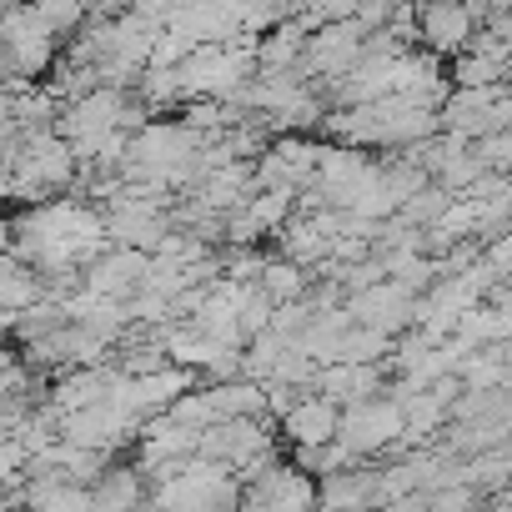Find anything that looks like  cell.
<instances>
[{
    "label": "cell",
    "instance_id": "8992f818",
    "mask_svg": "<svg viewBox=\"0 0 512 512\" xmlns=\"http://www.w3.org/2000/svg\"><path fill=\"white\" fill-rule=\"evenodd\" d=\"M347 312H352L357 327H372V332L402 337V332H412V322H417V297H412L407 287H397V282L382 277L377 287L347 297Z\"/></svg>",
    "mask_w": 512,
    "mask_h": 512
},
{
    "label": "cell",
    "instance_id": "8fae6325",
    "mask_svg": "<svg viewBox=\"0 0 512 512\" xmlns=\"http://www.w3.org/2000/svg\"><path fill=\"white\" fill-rule=\"evenodd\" d=\"M136 91H141V106H146V111H166V106H181V101H186L176 66H146L141 81H136Z\"/></svg>",
    "mask_w": 512,
    "mask_h": 512
},
{
    "label": "cell",
    "instance_id": "30bf717a",
    "mask_svg": "<svg viewBox=\"0 0 512 512\" xmlns=\"http://www.w3.org/2000/svg\"><path fill=\"white\" fill-rule=\"evenodd\" d=\"M41 26L56 36V41H76L86 26H91V6L86 0H31Z\"/></svg>",
    "mask_w": 512,
    "mask_h": 512
},
{
    "label": "cell",
    "instance_id": "ba28073f",
    "mask_svg": "<svg viewBox=\"0 0 512 512\" xmlns=\"http://www.w3.org/2000/svg\"><path fill=\"white\" fill-rule=\"evenodd\" d=\"M256 287H262L277 307L307 302L312 297V272L302 262H292V256H267V267H262V277H256Z\"/></svg>",
    "mask_w": 512,
    "mask_h": 512
},
{
    "label": "cell",
    "instance_id": "277c9868",
    "mask_svg": "<svg viewBox=\"0 0 512 512\" xmlns=\"http://www.w3.org/2000/svg\"><path fill=\"white\" fill-rule=\"evenodd\" d=\"M477 36L467 0H417V46L432 56H462Z\"/></svg>",
    "mask_w": 512,
    "mask_h": 512
},
{
    "label": "cell",
    "instance_id": "5b68a950",
    "mask_svg": "<svg viewBox=\"0 0 512 512\" xmlns=\"http://www.w3.org/2000/svg\"><path fill=\"white\" fill-rule=\"evenodd\" d=\"M282 432H287V442H292L297 452H322V447H332L337 432H342V407H337L327 392L307 387V392H297V402L282 412Z\"/></svg>",
    "mask_w": 512,
    "mask_h": 512
},
{
    "label": "cell",
    "instance_id": "9c48e42d",
    "mask_svg": "<svg viewBox=\"0 0 512 512\" xmlns=\"http://www.w3.org/2000/svg\"><path fill=\"white\" fill-rule=\"evenodd\" d=\"M241 211H246V221H251V231H256V236L287 231V221L297 216V191H287V186H267V191H251Z\"/></svg>",
    "mask_w": 512,
    "mask_h": 512
},
{
    "label": "cell",
    "instance_id": "3957f363",
    "mask_svg": "<svg viewBox=\"0 0 512 512\" xmlns=\"http://www.w3.org/2000/svg\"><path fill=\"white\" fill-rule=\"evenodd\" d=\"M367 36H372V31H367L362 21H327V26H317V31L307 36L302 71H307V76H317V81H327V86H337V81L362 61Z\"/></svg>",
    "mask_w": 512,
    "mask_h": 512
},
{
    "label": "cell",
    "instance_id": "52a82bcc",
    "mask_svg": "<svg viewBox=\"0 0 512 512\" xmlns=\"http://www.w3.org/2000/svg\"><path fill=\"white\" fill-rule=\"evenodd\" d=\"M302 51L307 31H297V21H282L267 36H256V71H302Z\"/></svg>",
    "mask_w": 512,
    "mask_h": 512
},
{
    "label": "cell",
    "instance_id": "7a4b0ae2",
    "mask_svg": "<svg viewBox=\"0 0 512 512\" xmlns=\"http://www.w3.org/2000/svg\"><path fill=\"white\" fill-rule=\"evenodd\" d=\"M101 226H106L111 246L156 251L166 241V231H171V211H166V201H146V196H131L121 186V196L101 206Z\"/></svg>",
    "mask_w": 512,
    "mask_h": 512
},
{
    "label": "cell",
    "instance_id": "6da1fadb",
    "mask_svg": "<svg viewBox=\"0 0 512 512\" xmlns=\"http://www.w3.org/2000/svg\"><path fill=\"white\" fill-rule=\"evenodd\" d=\"M402 437H407V422H402V402H397L392 392L342 407L337 447H342L352 462H367V457H377V452H392Z\"/></svg>",
    "mask_w": 512,
    "mask_h": 512
},
{
    "label": "cell",
    "instance_id": "7c38bea8",
    "mask_svg": "<svg viewBox=\"0 0 512 512\" xmlns=\"http://www.w3.org/2000/svg\"><path fill=\"white\" fill-rule=\"evenodd\" d=\"M472 156H477L487 171H512V126H507V131H497V136L472 141Z\"/></svg>",
    "mask_w": 512,
    "mask_h": 512
}]
</instances>
